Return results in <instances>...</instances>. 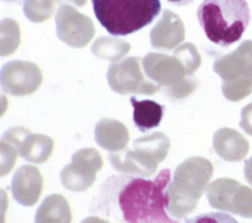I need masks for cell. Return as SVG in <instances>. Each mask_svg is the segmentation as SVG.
I'll return each mask as SVG.
<instances>
[{
  "label": "cell",
  "instance_id": "6da1fadb",
  "mask_svg": "<svg viewBox=\"0 0 252 223\" xmlns=\"http://www.w3.org/2000/svg\"><path fill=\"white\" fill-rule=\"evenodd\" d=\"M170 170H161L153 180L136 176H111L98 190L90 210L120 223H179L167 213Z\"/></svg>",
  "mask_w": 252,
  "mask_h": 223
},
{
  "label": "cell",
  "instance_id": "7a4b0ae2",
  "mask_svg": "<svg viewBox=\"0 0 252 223\" xmlns=\"http://www.w3.org/2000/svg\"><path fill=\"white\" fill-rule=\"evenodd\" d=\"M196 16L212 43L228 48L241 40L250 25L251 12L247 0H203Z\"/></svg>",
  "mask_w": 252,
  "mask_h": 223
},
{
  "label": "cell",
  "instance_id": "3957f363",
  "mask_svg": "<svg viewBox=\"0 0 252 223\" xmlns=\"http://www.w3.org/2000/svg\"><path fill=\"white\" fill-rule=\"evenodd\" d=\"M101 26L113 36H127L150 25L160 10V0H91Z\"/></svg>",
  "mask_w": 252,
  "mask_h": 223
},
{
  "label": "cell",
  "instance_id": "277c9868",
  "mask_svg": "<svg viewBox=\"0 0 252 223\" xmlns=\"http://www.w3.org/2000/svg\"><path fill=\"white\" fill-rule=\"evenodd\" d=\"M214 166L203 157H192L176 168L173 182L167 186V212L176 219L193 212L205 193Z\"/></svg>",
  "mask_w": 252,
  "mask_h": 223
},
{
  "label": "cell",
  "instance_id": "5b68a950",
  "mask_svg": "<svg viewBox=\"0 0 252 223\" xmlns=\"http://www.w3.org/2000/svg\"><path fill=\"white\" fill-rule=\"evenodd\" d=\"M214 71L223 79L222 93L229 101H239L252 93V40L215 61Z\"/></svg>",
  "mask_w": 252,
  "mask_h": 223
},
{
  "label": "cell",
  "instance_id": "8992f818",
  "mask_svg": "<svg viewBox=\"0 0 252 223\" xmlns=\"http://www.w3.org/2000/svg\"><path fill=\"white\" fill-rule=\"evenodd\" d=\"M206 194L215 209L252 219V189L248 186L233 179H218L208 186Z\"/></svg>",
  "mask_w": 252,
  "mask_h": 223
},
{
  "label": "cell",
  "instance_id": "52a82bcc",
  "mask_svg": "<svg viewBox=\"0 0 252 223\" xmlns=\"http://www.w3.org/2000/svg\"><path fill=\"white\" fill-rule=\"evenodd\" d=\"M101 167L102 159L97 150H79L72 156V163L61 173L62 185L74 191H84L90 186H93L95 174Z\"/></svg>",
  "mask_w": 252,
  "mask_h": 223
},
{
  "label": "cell",
  "instance_id": "ba28073f",
  "mask_svg": "<svg viewBox=\"0 0 252 223\" xmlns=\"http://www.w3.org/2000/svg\"><path fill=\"white\" fill-rule=\"evenodd\" d=\"M141 59L138 56L127 58L126 61L114 64L108 69V84L113 91L118 94H155L158 87L144 81L140 68Z\"/></svg>",
  "mask_w": 252,
  "mask_h": 223
},
{
  "label": "cell",
  "instance_id": "9c48e42d",
  "mask_svg": "<svg viewBox=\"0 0 252 223\" xmlns=\"http://www.w3.org/2000/svg\"><path fill=\"white\" fill-rule=\"evenodd\" d=\"M57 33L66 45L84 48L94 36L95 28L91 19L84 16L74 7L63 4L57 13Z\"/></svg>",
  "mask_w": 252,
  "mask_h": 223
},
{
  "label": "cell",
  "instance_id": "30bf717a",
  "mask_svg": "<svg viewBox=\"0 0 252 223\" xmlns=\"http://www.w3.org/2000/svg\"><path fill=\"white\" fill-rule=\"evenodd\" d=\"M42 82V72L32 62L12 61L1 68V87L13 95L35 93Z\"/></svg>",
  "mask_w": 252,
  "mask_h": 223
},
{
  "label": "cell",
  "instance_id": "8fae6325",
  "mask_svg": "<svg viewBox=\"0 0 252 223\" xmlns=\"http://www.w3.org/2000/svg\"><path fill=\"white\" fill-rule=\"evenodd\" d=\"M3 141L15 146L25 160L33 163H45L54 150V141L40 134H31L25 128H13L3 134Z\"/></svg>",
  "mask_w": 252,
  "mask_h": 223
},
{
  "label": "cell",
  "instance_id": "7c38bea8",
  "mask_svg": "<svg viewBox=\"0 0 252 223\" xmlns=\"http://www.w3.org/2000/svg\"><path fill=\"white\" fill-rule=\"evenodd\" d=\"M143 66L146 75L160 85H175L185 78V75H188V71L176 56L163 54L146 55L143 59Z\"/></svg>",
  "mask_w": 252,
  "mask_h": 223
},
{
  "label": "cell",
  "instance_id": "4fadbf2b",
  "mask_svg": "<svg viewBox=\"0 0 252 223\" xmlns=\"http://www.w3.org/2000/svg\"><path fill=\"white\" fill-rule=\"evenodd\" d=\"M43 189V179L38 168L22 166L12 182L13 197L23 206H33L38 202Z\"/></svg>",
  "mask_w": 252,
  "mask_h": 223
},
{
  "label": "cell",
  "instance_id": "5bb4252c",
  "mask_svg": "<svg viewBox=\"0 0 252 223\" xmlns=\"http://www.w3.org/2000/svg\"><path fill=\"white\" fill-rule=\"evenodd\" d=\"M150 39L152 46L156 49H173L185 39V25L176 13L164 10L161 19L152 31Z\"/></svg>",
  "mask_w": 252,
  "mask_h": 223
},
{
  "label": "cell",
  "instance_id": "9a60e30c",
  "mask_svg": "<svg viewBox=\"0 0 252 223\" xmlns=\"http://www.w3.org/2000/svg\"><path fill=\"white\" fill-rule=\"evenodd\" d=\"M214 149L216 154L226 161H241L248 154L250 143L238 131L222 128L215 132Z\"/></svg>",
  "mask_w": 252,
  "mask_h": 223
},
{
  "label": "cell",
  "instance_id": "2e32d148",
  "mask_svg": "<svg viewBox=\"0 0 252 223\" xmlns=\"http://www.w3.org/2000/svg\"><path fill=\"white\" fill-rule=\"evenodd\" d=\"M110 161L118 171L124 173H136L140 176H153L158 161H156L153 157H150L147 153L141 150H126L124 156L111 153Z\"/></svg>",
  "mask_w": 252,
  "mask_h": 223
},
{
  "label": "cell",
  "instance_id": "e0dca14e",
  "mask_svg": "<svg viewBox=\"0 0 252 223\" xmlns=\"http://www.w3.org/2000/svg\"><path fill=\"white\" fill-rule=\"evenodd\" d=\"M133 105V120L134 126L138 131L147 132V131L156 128L164 115V107L152 99H136L134 96L130 99Z\"/></svg>",
  "mask_w": 252,
  "mask_h": 223
},
{
  "label": "cell",
  "instance_id": "ac0fdd59",
  "mask_svg": "<svg viewBox=\"0 0 252 223\" xmlns=\"http://www.w3.org/2000/svg\"><path fill=\"white\" fill-rule=\"evenodd\" d=\"M95 140L101 147L108 151H120L127 146L128 131L118 121L102 120L95 128Z\"/></svg>",
  "mask_w": 252,
  "mask_h": 223
},
{
  "label": "cell",
  "instance_id": "d6986e66",
  "mask_svg": "<svg viewBox=\"0 0 252 223\" xmlns=\"http://www.w3.org/2000/svg\"><path fill=\"white\" fill-rule=\"evenodd\" d=\"M72 213L65 197L61 194L48 196L36 212L35 223H71Z\"/></svg>",
  "mask_w": 252,
  "mask_h": 223
},
{
  "label": "cell",
  "instance_id": "ffe728a7",
  "mask_svg": "<svg viewBox=\"0 0 252 223\" xmlns=\"http://www.w3.org/2000/svg\"><path fill=\"white\" fill-rule=\"evenodd\" d=\"M133 147L147 153L150 157H153L156 161H163L167 156V151L170 147V141L163 132H155L149 137H143L134 141Z\"/></svg>",
  "mask_w": 252,
  "mask_h": 223
},
{
  "label": "cell",
  "instance_id": "44dd1931",
  "mask_svg": "<svg viewBox=\"0 0 252 223\" xmlns=\"http://www.w3.org/2000/svg\"><path fill=\"white\" fill-rule=\"evenodd\" d=\"M130 51V45L126 40H120L114 37H99L93 45L94 55L108 61H118Z\"/></svg>",
  "mask_w": 252,
  "mask_h": 223
},
{
  "label": "cell",
  "instance_id": "7402d4cb",
  "mask_svg": "<svg viewBox=\"0 0 252 223\" xmlns=\"http://www.w3.org/2000/svg\"><path fill=\"white\" fill-rule=\"evenodd\" d=\"M23 12L31 22H45L55 12V0H25Z\"/></svg>",
  "mask_w": 252,
  "mask_h": 223
},
{
  "label": "cell",
  "instance_id": "603a6c76",
  "mask_svg": "<svg viewBox=\"0 0 252 223\" xmlns=\"http://www.w3.org/2000/svg\"><path fill=\"white\" fill-rule=\"evenodd\" d=\"M20 42V31L18 23L12 19L1 22V56L10 55L18 49Z\"/></svg>",
  "mask_w": 252,
  "mask_h": 223
},
{
  "label": "cell",
  "instance_id": "cb8c5ba5",
  "mask_svg": "<svg viewBox=\"0 0 252 223\" xmlns=\"http://www.w3.org/2000/svg\"><path fill=\"white\" fill-rule=\"evenodd\" d=\"M175 56L185 66V69L188 71V75L193 74L200 65V56H199V52L193 43H183L180 48L176 49Z\"/></svg>",
  "mask_w": 252,
  "mask_h": 223
},
{
  "label": "cell",
  "instance_id": "d4e9b609",
  "mask_svg": "<svg viewBox=\"0 0 252 223\" xmlns=\"http://www.w3.org/2000/svg\"><path fill=\"white\" fill-rule=\"evenodd\" d=\"M185 223H239L235 218L228 213L222 212H211V213H202L199 216H193L190 219H186Z\"/></svg>",
  "mask_w": 252,
  "mask_h": 223
},
{
  "label": "cell",
  "instance_id": "484cf974",
  "mask_svg": "<svg viewBox=\"0 0 252 223\" xmlns=\"http://www.w3.org/2000/svg\"><path fill=\"white\" fill-rule=\"evenodd\" d=\"M197 84L194 81H190V79H182L180 82H177L175 85H172V88L169 87V91L167 94L173 98H183L186 95H189L190 93L194 91V87Z\"/></svg>",
  "mask_w": 252,
  "mask_h": 223
},
{
  "label": "cell",
  "instance_id": "4316f807",
  "mask_svg": "<svg viewBox=\"0 0 252 223\" xmlns=\"http://www.w3.org/2000/svg\"><path fill=\"white\" fill-rule=\"evenodd\" d=\"M239 126L247 134L252 135V102L241 111V124Z\"/></svg>",
  "mask_w": 252,
  "mask_h": 223
},
{
  "label": "cell",
  "instance_id": "83f0119b",
  "mask_svg": "<svg viewBox=\"0 0 252 223\" xmlns=\"http://www.w3.org/2000/svg\"><path fill=\"white\" fill-rule=\"evenodd\" d=\"M245 179L252 186V157L245 161Z\"/></svg>",
  "mask_w": 252,
  "mask_h": 223
},
{
  "label": "cell",
  "instance_id": "f1b7e54d",
  "mask_svg": "<svg viewBox=\"0 0 252 223\" xmlns=\"http://www.w3.org/2000/svg\"><path fill=\"white\" fill-rule=\"evenodd\" d=\"M82 223H110V222H107V221H104V219H99V218H97V216H90V218L84 219Z\"/></svg>",
  "mask_w": 252,
  "mask_h": 223
},
{
  "label": "cell",
  "instance_id": "f546056e",
  "mask_svg": "<svg viewBox=\"0 0 252 223\" xmlns=\"http://www.w3.org/2000/svg\"><path fill=\"white\" fill-rule=\"evenodd\" d=\"M167 1L172 3V4H176V6H188L194 0H167Z\"/></svg>",
  "mask_w": 252,
  "mask_h": 223
},
{
  "label": "cell",
  "instance_id": "4dcf8cb0",
  "mask_svg": "<svg viewBox=\"0 0 252 223\" xmlns=\"http://www.w3.org/2000/svg\"><path fill=\"white\" fill-rule=\"evenodd\" d=\"M3 1H9V3H20L22 0H3Z\"/></svg>",
  "mask_w": 252,
  "mask_h": 223
}]
</instances>
